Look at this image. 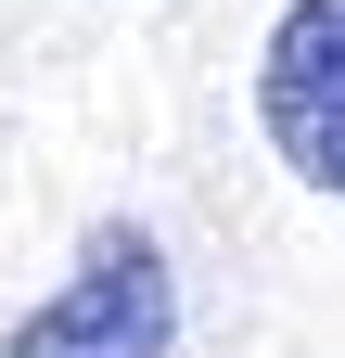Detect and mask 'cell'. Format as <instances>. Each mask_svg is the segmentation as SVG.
I'll return each instance as SVG.
<instances>
[{
    "label": "cell",
    "mask_w": 345,
    "mask_h": 358,
    "mask_svg": "<svg viewBox=\"0 0 345 358\" xmlns=\"http://www.w3.org/2000/svg\"><path fill=\"white\" fill-rule=\"evenodd\" d=\"M256 115H269L281 166L345 205V0H294L256 52Z\"/></svg>",
    "instance_id": "cell-2"
},
{
    "label": "cell",
    "mask_w": 345,
    "mask_h": 358,
    "mask_svg": "<svg viewBox=\"0 0 345 358\" xmlns=\"http://www.w3.org/2000/svg\"><path fill=\"white\" fill-rule=\"evenodd\" d=\"M166 345H179V282L154 231H90L77 282L26 333H0V358H166Z\"/></svg>",
    "instance_id": "cell-1"
}]
</instances>
